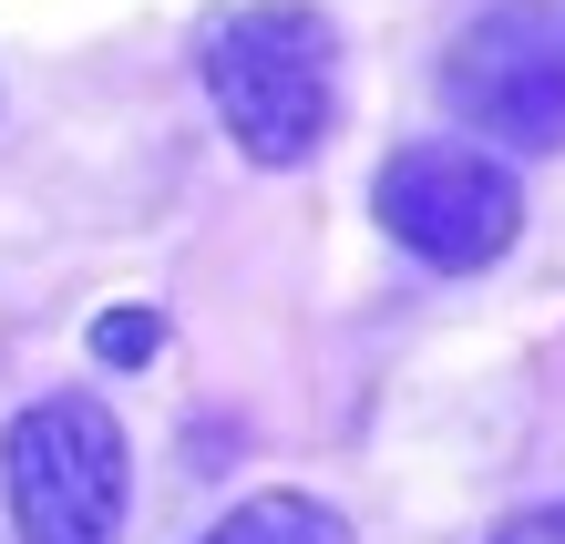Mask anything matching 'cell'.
I'll return each instance as SVG.
<instances>
[{"instance_id": "6da1fadb", "label": "cell", "mask_w": 565, "mask_h": 544, "mask_svg": "<svg viewBox=\"0 0 565 544\" xmlns=\"http://www.w3.org/2000/svg\"><path fill=\"white\" fill-rule=\"evenodd\" d=\"M195 73L247 164H319L340 134V21L319 0H226L195 21Z\"/></svg>"}, {"instance_id": "7a4b0ae2", "label": "cell", "mask_w": 565, "mask_h": 544, "mask_svg": "<svg viewBox=\"0 0 565 544\" xmlns=\"http://www.w3.org/2000/svg\"><path fill=\"white\" fill-rule=\"evenodd\" d=\"M0 493H11L21 544H124L135 441L93 391H52L0 431Z\"/></svg>"}, {"instance_id": "3957f363", "label": "cell", "mask_w": 565, "mask_h": 544, "mask_svg": "<svg viewBox=\"0 0 565 544\" xmlns=\"http://www.w3.org/2000/svg\"><path fill=\"white\" fill-rule=\"evenodd\" d=\"M371 216L402 257L443 267V278H473L524 236V185L483 145H391L371 175Z\"/></svg>"}, {"instance_id": "277c9868", "label": "cell", "mask_w": 565, "mask_h": 544, "mask_svg": "<svg viewBox=\"0 0 565 544\" xmlns=\"http://www.w3.org/2000/svg\"><path fill=\"white\" fill-rule=\"evenodd\" d=\"M443 104L473 145L565 154V0H493L443 52Z\"/></svg>"}, {"instance_id": "5b68a950", "label": "cell", "mask_w": 565, "mask_h": 544, "mask_svg": "<svg viewBox=\"0 0 565 544\" xmlns=\"http://www.w3.org/2000/svg\"><path fill=\"white\" fill-rule=\"evenodd\" d=\"M195 544H360L350 514H329L319 493H247L237 514H216Z\"/></svg>"}, {"instance_id": "8992f818", "label": "cell", "mask_w": 565, "mask_h": 544, "mask_svg": "<svg viewBox=\"0 0 565 544\" xmlns=\"http://www.w3.org/2000/svg\"><path fill=\"white\" fill-rule=\"evenodd\" d=\"M164 350V319L154 309H114V319H93V360H154Z\"/></svg>"}, {"instance_id": "52a82bcc", "label": "cell", "mask_w": 565, "mask_h": 544, "mask_svg": "<svg viewBox=\"0 0 565 544\" xmlns=\"http://www.w3.org/2000/svg\"><path fill=\"white\" fill-rule=\"evenodd\" d=\"M493 544H565V493L555 503H524V514L493 524Z\"/></svg>"}]
</instances>
